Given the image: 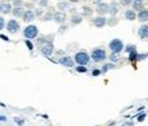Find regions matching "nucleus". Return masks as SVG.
Wrapping results in <instances>:
<instances>
[{
  "label": "nucleus",
  "mask_w": 148,
  "mask_h": 126,
  "mask_svg": "<svg viewBox=\"0 0 148 126\" xmlns=\"http://www.w3.org/2000/svg\"><path fill=\"white\" fill-rule=\"evenodd\" d=\"M40 35V30H38V27L36 25H27L25 29H23V37H25V40H36L38 38Z\"/></svg>",
  "instance_id": "f257e3e1"
},
{
  "label": "nucleus",
  "mask_w": 148,
  "mask_h": 126,
  "mask_svg": "<svg viewBox=\"0 0 148 126\" xmlns=\"http://www.w3.org/2000/svg\"><path fill=\"white\" fill-rule=\"evenodd\" d=\"M41 54L45 56V57H50L54 52V45L53 44H45L44 46H41Z\"/></svg>",
  "instance_id": "0eeeda50"
},
{
  "label": "nucleus",
  "mask_w": 148,
  "mask_h": 126,
  "mask_svg": "<svg viewBox=\"0 0 148 126\" xmlns=\"http://www.w3.org/2000/svg\"><path fill=\"white\" fill-rule=\"evenodd\" d=\"M82 20H83V18H82V15L79 14H73L72 15V18H71V23L73 25V26H76V25H79V23H82Z\"/></svg>",
  "instance_id": "a211bd4d"
},
{
  "label": "nucleus",
  "mask_w": 148,
  "mask_h": 126,
  "mask_svg": "<svg viewBox=\"0 0 148 126\" xmlns=\"http://www.w3.org/2000/svg\"><path fill=\"white\" fill-rule=\"evenodd\" d=\"M12 15L15 16V18H22L23 12H25V10H23V7H21V8H12Z\"/></svg>",
  "instance_id": "6ab92c4d"
},
{
  "label": "nucleus",
  "mask_w": 148,
  "mask_h": 126,
  "mask_svg": "<svg viewBox=\"0 0 148 126\" xmlns=\"http://www.w3.org/2000/svg\"><path fill=\"white\" fill-rule=\"evenodd\" d=\"M12 11V5L10 3H0V12L1 14H10Z\"/></svg>",
  "instance_id": "4468645a"
},
{
  "label": "nucleus",
  "mask_w": 148,
  "mask_h": 126,
  "mask_svg": "<svg viewBox=\"0 0 148 126\" xmlns=\"http://www.w3.org/2000/svg\"><path fill=\"white\" fill-rule=\"evenodd\" d=\"M40 5L41 7H45V5H48V1H46V0H42V1H40Z\"/></svg>",
  "instance_id": "58836bf2"
},
{
  "label": "nucleus",
  "mask_w": 148,
  "mask_h": 126,
  "mask_svg": "<svg viewBox=\"0 0 148 126\" xmlns=\"http://www.w3.org/2000/svg\"><path fill=\"white\" fill-rule=\"evenodd\" d=\"M90 59H92V61H95V63H103L105 60L108 59V54H106L103 48H95L91 52Z\"/></svg>",
  "instance_id": "7ed1b4c3"
},
{
  "label": "nucleus",
  "mask_w": 148,
  "mask_h": 126,
  "mask_svg": "<svg viewBox=\"0 0 148 126\" xmlns=\"http://www.w3.org/2000/svg\"><path fill=\"white\" fill-rule=\"evenodd\" d=\"M137 34H139V37L141 38V40H148V25H147V23L140 26Z\"/></svg>",
  "instance_id": "f8f14e48"
},
{
  "label": "nucleus",
  "mask_w": 148,
  "mask_h": 126,
  "mask_svg": "<svg viewBox=\"0 0 148 126\" xmlns=\"http://www.w3.org/2000/svg\"><path fill=\"white\" fill-rule=\"evenodd\" d=\"M42 12H44V11H42L41 8H38V10H36V11H34V15H36V16H41V15H42Z\"/></svg>",
  "instance_id": "f704fd0d"
},
{
  "label": "nucleus",
  "mask_w": 148,
  "mask_h": 126,
  "mask_svg": "<svg viewBox=\"0 0 148 126\" xmlns=\"http://www.w3.org/2000/svg\"><path fill=\"white\" fill-rule=\"evenodd\" d=\"M136 59H137V52H133V53L129 54V61H136Z\"/></svg>",
  "instance_id": "c756f323"
},
{
  "label": "nucleus",
  "mask_w": 148,
  "mask_h": 126,
  "mask_svg": "<svg viewBox=\"0 0 148 126\" xmlns=\"http://www.w3.org/2000/svg\"><path fill=\"white\" fill-rule=\"evenodd\" d=\"M133 52H137V49H136V45L130 44V45H126L125 46V53L130 54V53H133Z\"/></svg>",
  "instance_id": "5701e85b"
},
{
  "label": "nucleus",
  "mask_w": 148,
  "mask_h": 126,
  "mask_svg": "<svg viewBox=\"0 0 148 126\" xmlns=\"http://www.w3.org/2000/svg\"><path fill=\"white\" fill-rule=\"evenodd\" d=\"M114 125H116V122H110V123H109L108 126H114Z\"/></svg>",
  "instance_id": "79ce46f5"
},
{
  "label": "nucleus",
  "mask_w": 148,
  "mask_h": 126,
  "mask_svg": "<svg viewBox=\"0 0 148 126\" xmlns=\"http://www.w3.org/2000/svg\"><path fill=\"white\" fill-rule=\"evenodd\" d=\"M14 121H15V123H16V125H19V126L25 125V119H22V118H15Z\"/></svg>",
  "instance_id": "2f4dec72"
},
{
  "label": "nucleus",
  "mask_w": 148,
  "mask_h": 126,
  "mask_svg": "<svg viewBox=\"0 0 148 126\" xmlns=\"http://www.w3.org/2000/svg\"><path fill=\"white\" fill-rule=\"evenodd\" d=\"M58 64L63 65V67H67V68H72L75 65V61L72 59L71 56H63L61 59H58Z\"/></svg>",
  "instance_id": "6e6552de"
},
{
  "label": "nucleus",
  "mask_w": 148,
  "mask_h": 126,
  "mask_svg": "<svg viewBox=\"0 0 148 126\" xmlns=\"http://www.w3.org/2000/svg\"><path fill=\"white\" fill-rule=\"evenodd\" d=\"M113 68H116V65L114 64H105L102 68H101V73H106L108 71H110V69H113Z\"/></svg>",
  "instance_id": "412c9836"
},
{
  "label": "nucleus",
  "mask_w": 148,
  "mask_h": 126,
  "mask_svg": "<svg viewBox=\"0 0 148 126\" xmlns=\"http://www.w3.org/2000/svg\"><path fill=\"white\" fill-rule=\"evenodd\" d=\"M99 75H102V73H101V69H98V68H95V69L91 71V76L97 77V76H99Z\"/></svg>",
  "instance_id": "c85d7f7f"
},
{
  "label": "nucleus",
  "mask_w": 148,
  "mask_h": 126,
  "mask_svg": "<svg viewBox=\"0 0 148 126\" xmlns=\"http://www.w3.org/2000/svg\"><path fill=\"white\" fill-rule=\"evenodd\" d=\"M22 18L25 22H33L34 20V18H36V15H34V11L33 10H26L25 12H23Z\"/></svg>",
  "instance_id": "ddd939ff"
},
{
  "label": "nucleus",
  "mask_w": 148,
  "mask_h": 126,
  "mask_svg": "<svg viewBox=\"0 0 148 126\" xmlns=\"http://www.w3.org/2000/svg\"><path fill=\"white\" fill-rule=\"evenodd\" d=\"M109 14L112 15V16H116L117 14H118V5L116 3H110L109 4Z\"/></svg>",
  "instance_id": "f3484780"
},
{
  "label": "nucleus",
  "mask_w": 148,
  "mask_h": 126,
  "mask_svg": "<svg viewBox=\"0 0 148 126\" xmlns=\"http://www.w3.org/2000/svg\"><path fill=\"white\" fill-rule=\"evenodd\" d=\"M109 59H110V61H112V64H113V63H117V61L120 60V57H118V54L112 53L110 56H109Z\"/></svg>",
  "instance_id": "a878e982"
},
{
  "label": "nucleus",
  "mask_w": 148,
  "mask_h": 126,
  "mask_svg": "<svg viewBox=\"0 0 148 126\" xmlns=\"http://www.w3.org/2000/svg\"><path fill=\"white\" fill-rule=\"evenodd\" d=\"M75 69H76V72H79V73H86L87 72V67H82V65H77Z\"/></svg>",
  "instance_id": "bb28decb"
},
{
  "label": "nucleus",
  "mask_w": 148,
  "mask_h": 126,
  "mask_svg": "<svg viewBox=\"0 0 148 126\" xmlns=\"http://www.w3.org/2000/svg\"><path fill=\"white\" fill-rule=\"evenodd\" d=\"M95 12L98 14V16H105L106 14H109V4L108 3H103V1H99L97 4Z\"/></svg>",
  "instance_id": "423d86ee"
},
{
  "label": "nucleus",
  "mask_w": 148,
  "mask_h": 126,
  "mask_svg": "<svg viewBox=\"0 0 148 126\" xmlns=\"http://www.w3.org/2000/svg\"><path fill=\"white\" fill-rule=\"evenodd\" d=\"M25 44H26V46L29 48V50H33V49H34V45H33V42H32V41L25 40Z\"/></svg>",
  "instance_id": "7c9ffc66"
},
{
  "label": "nucleus",
  "mask_w": 148,
  "mask_h": 126,
  "mask_svg": "<svg viewBox=\"0 0 148 126\" xmlns=\"http://www.w3.org/2000/svg\"><path fill=\"white\" fill-rule=\"evenodd\" d=\"M92 25H94L95 27L101 29V27H103V26H106V25H108V19L105 18V16H97V18L92 19Z\"/></svg>",
  "instance_id": "1a4fd4ad"
},
{
  "label": "nucleus",
  "mask_w": 148,
  "mask_h": 126,
  "mask_svg": "<svg viewBox=\"0 0 148 126\" xmlns=\"http://www.w3.org/2000/svg\"><path fill=\"white\" fill-rule=\"evenodd\" d=\"M4 121H7V117L5 115H0V122H4Z\"/></svg>",
  "instance_id": "ea45409f"
},
{
  "label": "nucleus",
  "mask_w": 148,
  "mask_h": 126,
  "mask_svg": "<svg viewBox=\"0 0 148 126\" xmlns=\"http://www.w3.org/2000/svg\"><path fill=\"white\" fill-rule=\"evenodd\" d=\"M53 14L54 12H48L45 16H44V19H45V20H50V19H53Z\"/></svg>",
  "instance_id": "72a5a7b5"
},
{
  "label": "nucleus",
  "mask_w": 148,
  "mask_h": 126,
  "mask_svg": "<svg viewBox=\"0 0 148 126\" xmlns=\"http://www.w3.org/2000/svg\"><path fill=\"white\" fill-rule=\"evenodd\" d=\"M148 59V53H137V59L136 61H143V60Z\"/></svg>",
  "instance_id": "393cba45"
},
{
  "label": "nucleus",
  "mask_w": 148,
  "mask_h": 126,
  "mask_svg": "<svg viewBox=\"0 0 148 126\" xmlns=\"http://www.w3.org/2000/svg\"><path fill=\"white\" fill-rule=\"evenodd\" d=\"M90 54L87 53L86 50H79L75 53V57H73V61L77 64V65H82V67H86L87 64L90 63Z\"/></svg>",
  "instance_id": "f03ea898"
},
{
  "label": "nucleus",
  "mask_w": 148,
  "mask_h": 126,
  "mask_svg": "<svg viewBox=\"0 0 148 126\" xmlns=\"http://www.w3.org/2000/svg\"><path fill=\"white\" fill-rule=\"evenodd\" d=\"M132 7H133V11H140V10L144 8V3L141 0H135V1H132Z\"/></svg>",
  "instance_id": "2eb2a0df"
},
{
  "label": "nucleus",
  "mask_w": 148,
  "mask_h": 126,
  "mask_svg": "<svg viewBox=\"0 0 148 126\" xmlns=\"http://www.w3.org/2000/svg\"><path fill=\"white\" fill-rule=\"evenodd\" d=\"M5 27V20H4V18L0 15V30H3Z\"/></svg>",
  "instance_id": "473e14b6"
},
{
  "label": "nucleus",
  "mask_w": 148,
  "mask_h": 126,
  "mask_svg": "<svg viewBox=\"0 0 148 126\" xmlns=\"http://www.w3.org/2000/svg\"><path fill=\"white\" fill-rule=\"evenodd\" d=\"M117 23H118V19H117L116 16H112L110 19H108V25H109V26H116Z\"/></svg>",
  "instance_id": "b1692460"
},
{
  "label": "nucleus",
  "mask_w": 148,
  "mask_h": 126,
  "mask_svg": "<svg viewBox=\"0 0 148 126\" xmlns=\"http://www.w3.org/2000/svg\"><path fill=\"white\" fill-rule=\"evenodd\" d=\"M65 18H67L65 12H60V11H56V12L53 14V20H54L56 23H60V25H63V23L65 22Z\"/></svg>",
  "instance_id": "9d476101"
},
{
  "label": "nucleus",
  "mask_w": 148,
  "mask_h": 126,
  "mask_svg": "<svg viewBox=\"0 0 148 126\" xmlns=\"http://www.w3.org/2000/svg\"><path fill=\"white\" fill-rule=\"evenodd\" d=\"M91 14H92V10L90 7H83V11H82V18L83 16H91Z\"/></svg>",
  "instance_id": "4be33fe9"
},
{
  "label": "nucleus",
  "mask_w": 148,
  "mask_h": 126,
  "mask_svg": "<svg viewBox=\"0 0 148 126\" xmlns=\"http://www.w3.org/2000/svg\"><path fill=\"white\" fill-rule=\"evenodd\" d=\"M121 126H133V122H132V121H126V122H124Z\"/></svg>",
  "instance_id": "c9c22d12"
},
{
  "label": "nucleus",
  "mask_w": 148,
  "mask_h": 126,
  "mask_svg": "<svg viewBox=\"0 0 148 126\" xmlns=\"http://www.w3.org/2000/svg\"><path fill=\"white\" fill-rule=\"evenodd\" d=\"M145 118H147V114H145V113H140L139 115L136 117V119H137V122H143Z\"/></svg>",
  "instance_id": "cd10ccee"
},
{
  "label": "nucleus",
  "mask_w": 148,
  "mask_h": 126,
  "mask_svg": "<svg viewBox=\"0 0 148 126\" xmlns=\"http://www.w3.org/2000/svg\"><path fill=\"white\" fill-rule=\"evenodd\" d=\"M121 4L122 5H129V4H132V1H129V0H122Z\"/></svg>",
  "instance_id": "4c0bfd02"
},
{
  "label": "nucleus",
  "mask_w": 148,
  "mask_h": 126,
  "mask_svg": "<svg viewBox=\"0 0 148 126\" xmlns=\"http://www.w3.org/2000/svg\"><path fill=\"white\" fill-rule=\"evenodd\" d=\"M5 27H7V31L11 33V34H15V33H18L21 30V25H19L16 19H10L7 25H5Z\"/></svg>",
  "instance_id": "39448f33"
},
{
  "label": "nucleus",
  "mask_w": 148,
  "mask_h": 126,
  "mask_svg": "<svg viewBox=\"0 0 148 126\" xmlns=\"http://www.w3.org/2000/svg\"><path fill=\"white\" fill-rule=\"evenodd\" d=\"M136 16H137V19H139L143 25H145V22H148V10H145V8L140 10Z\"/></svg>",
  "instance_id": "9b49d317"
},
{
  "label": "nucleus",
  "mask_w": 148,
  "mask_h": 126,
  "mask_svg": "<svg viewBox=\"0 0 148 126\" xmlns=\"http://www.w3.org/2000/svg\"><path fill=\"white\" fill-rule=\"evenodd\" d=\"M67 29H68V26H63V27H61V29H60V33L65 31V30H67Z\"/></svg>",
  "instance_id": "a19ab883"
},
{
  "label": "nucleus",
  "mask_w": 148,
  "mask_h": 126,
  "mask_svg": "<svg viewBox=\"0 0 148 126\" xmlns=\"http://www.w3.org/2000/svg\"><path fill=\"white\" fill-rule=\"evenodd\" d=\"M58 10H60V12H64V11H67L68 8H69V3H67V1H61V3H58L57 4Z\"/></svg>",
  "instance_id": "aec40b11"
},
{
  "label": "nucleus",
  "mask_w": 148,
  "mask_h": 126,
  "mask_svg": "<svg viewBox=\"0 0 148 126\" xmlns=\"http://www.w3.org/2000/svg\"><path fill=\"white\" fill-rule=\"evenodd\" d=\"M124 16H125V19H128V20H135L136 19V12L133 11V10H125V14H124Z\"/></svg>",
  "instance_id": "dca6fc26"
},
{
  "label": "nucleus",
  "mask_w": 148,
  "mask_h": 126,
  "mask_svg": "<svg viewBox=\"0 0 148 126\" xmlns=\"http://www.w3.org/2000/svg\"><path fill=\"white\" fill-rule=\"evenodd\" d=\"M109 48L112 50V53L118 54L124 50V42H122L120 38H114V40H112L109 42Z\"/></svg>",
  "instance_id": "20e7f679"
},
{
  "label": "nucleus",
  "mask_w": 148,
  "mask_h": 126,
  "mask_svg": "<svg viewBox=\"0 0 148 126\" xmlns=\"http://www.w3.org/2000/svg\"><path fill=\"white\" fill-rule=\"evenodd\" d=\"M0 38H1L3 41H5V42H8V41H10V38L7 35H4V34H0Z\"/></svg>",
  "instance_id": "e433bc0d"
}]
</instances>
